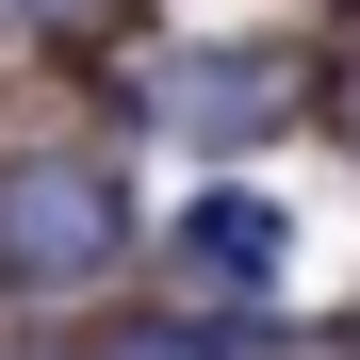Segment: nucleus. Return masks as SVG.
<instances>
[{
	"label": "nucleus",
	"mask_w": 360,
	"mask_h": 360,
	"mask_svg": "<svg viewBox=\"0 0 360 360\" xmlns=\"http://www.w3.org/2000/svg\"><path fill=\"white\" fill-rule=\"evenodd\" d=\"M295 246H311V213H295L278 180H197V197L164 213V278L180 295H278Z\"/></svg>",
	"instance_id": "nucleus-1"
},
{
	"label": "nucleus",
	"mask_w": 360,
	"mask_h": 360,
	"mask_svg": "<svg viewBox=\"0 0 360 360\" xmlns=\"http://www.w3.org/2000/svg\"><path fill=\"white\" fill-rule=\"evenodd\" d=\"M115 246H131V213H115L98 164H17V180H0V278L66 295V278H98Z\"/></svg>",
	"instance_id": "nucleus-2"
},
{
	"label": "nucleus",
	"mask_w": 360,
	"mask_h": 360,
	"mask_svg": "<svg viewBox=\"0 0 360 360\" xmlns=\"http://www.w3.org/2000/svg\"><path fill=\"white\" fill-rule=\"evenodd\" d=\"M49 17H66V0H49Z\"/></svg>",
	"instance_id": "nucleus-3"
}]
</instances>
